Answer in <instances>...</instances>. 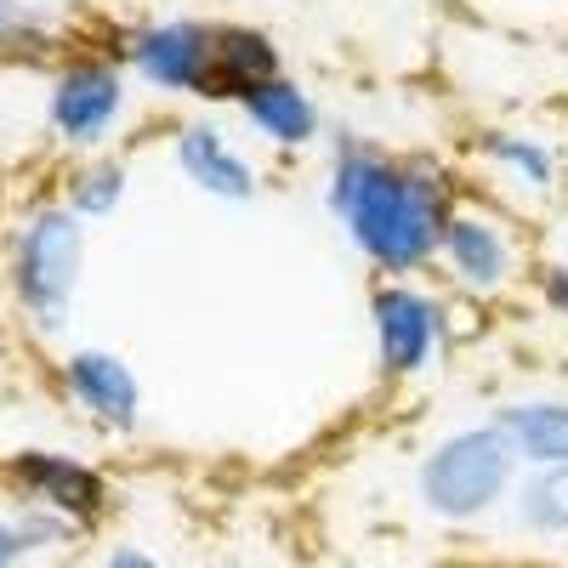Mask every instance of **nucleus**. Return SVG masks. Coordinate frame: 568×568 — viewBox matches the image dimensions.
<instances>
[{
    "label": "nucleus",
    "instance_id": "20",
    "mask_svg": "<svg viewBox=\"0 0 568 568\" xmlns=\"http://www.w3.org/2000/svg\"><path fill=\"white\" fill-rule=\"evenodd\" d=\"M7 18H12V12H7V7H0V29H7Z\"/></svg>",
    "mask_w": 568,
    "mask_h": 568
},
{
    "label": "nucleus",
    "instance_id": "17",
    "mask_svg": "<svg viewBox=\"0 0 568 568\" xmlns=\"http://www.w3.org/2000/svg\"><path fill=\"white\" fill-rule=\"evenodd\" d=\"M540 291H546V302L568 318V267H546V278H540Z\"/></svg>",
    "mask_w": 568,
    "mask_h": 568
},
{
    "label": "nucleus",
    "instance_id": "11",
    "mask_svg": "<svg viewBox=\"0 0 568 568\" xmlns=\"http://www.w3.org/2000/svg\"><path fill=\"white\" fill-rule=\"evenodd\" d=\"M506 444L529 471L535 466H568V398H517L489 415Z\"/></svg>",
    "mask_w": 568,
    "mask_h": 568
},
{
    "label": "nucleus",
    "instance_id": "2",
    "mask_svg": "<svg viewBox=\"0 0 568 568\" xmlns=\"http://www.w3.org/2000/svg\"><path fill=\"white\" fill-rule=\"evenodd\" d=\"M517 449L495 420L484 426H460V433L438 438L415 466V500L426 517L438 524H478V517L500 511L517 489Z\"/></svg>",
    "mask_w": 568,
    "mask_h": 568
},
{
    "label": "nucleus",
    "instance_id": "5",
    "mask_svg": "<svg viewBox=\"0 0 568 568\" xmlns=\"http://www.w3.org/2000/svg\"><path fill=\"white\" fill-rule=\"evenodd\" d=\"M136 74L160 91H205L211 98V69H216V29L211 23H154L131 40Z\"/></svg>",
    "mask_w": 568,
    "mask_h": 568
},
{
    "label": "nucleus",
    "instance_id": "10",
    "mask_svg": "<svg viewBox=\"0 0 568 568\" xmlns=\"http://www.w3.org/2000/svg\"><path fill=\"white\" fill-rule=\"evenodd\" d=\"M69 393L80 398V409H85L91 420L114 426V433H131V426H136L142 393H136V375H131L114 353H98V347L74 353V358H69Z\"/></svg>",
    "mask_w": 568,
    "mask_h": 568
},
{
    "label": "nucleus",
    "instance_id": "12",
    "mask_svg": "<svg viewBox=\"0 0 568 568\" xmlns=\"http://www.w3.org/2000/svg\"><path fill=\"white\" fill-rule=\"evenodd\" d=\"M240 109H245V120L267 142H284V149H302V142L318 136V103L307 98L291 74H273V80L251 85L245 98H240Z\"/></svg>",
    "mask_w": 568,
    "mask_h": 568
},
{
    "label": "nucleus",
    "instance_id": "19",
    "mask_svg": "<svg viewBox=\"0 0 568 568\" xmlns=\"http://www.w3.org/2000/svg\"><path fill=\"white\" fill-rule=\"evenodd\" d=\"M18 551H23L18 524H0V568H12V562H18Z\"/></svg>",
    "mask_w": 568,
    "mask_h": 568
},
{
    "label": "nucleus",
    "instance_id": "3",
    "mask_svg": "<svg viewBox=\"0 0 568 568\" xmlns=\"http://www.w3.org/2000/svg\"><path fill=\"white\" fill-rule=\"evenodd\" d=\"M80 256H85V227L74 211L45 205L29 216V227L18 233V251H12V278H18V296L23 307L52 329L69 313V296L80 284Z\"/></svg>",
    "mask_w": 568,
    "mask_h": 568
},
{
    "label": "nucleus",
    "instance_id": "9",
    "mask_svg": "<svg viewBox=\"0 0 568 568\" xmlns=\"http://www.w3.org/2000/svg\"><path fill=\"white\" fill-rule=\"evenodd\" d=\"M176 165H182V176L194 182L200 194H211V200L245 205V200L256 194V171H251V160L233 149V142H227L216 125H187V131L176 136Z\"/></svg>",
    "mask_w": 568,
    "mask_h": 568
},
{
    "label": "nucleus",
    "instance_id": "18",
    "mask_svg": "<svg viewBox=\"0 0 568 568\" xmlns=\"http://www.w3.org/2000/svg\"><path fill=\"white\" fill-rule=\"evenodd\" d=\"M109 568H165V562L149 557V551H136V546H120V551L109 557Z\"/></svg>",
    "mask_w": 568,
    "mask_h": 568
},
{
    "label": "nucleus",
    "instance_id": "6",
    "mask_svg": "<svg viewBox=\"0 0 568 568\" xmlns=\"http://www.w3.org/2000/svg\"><path fill=\"white\" fill-rule=\"evenodd\" d=\"M12 484L29 495V506L58 511L69 524H91V517L109 506V484L85 460L58 455V449H23L12 460Z\"/></svg>",
    "mask_w": 568,
    "mask_h": 568
},
{
    "label": "nucleus",
    "instance_id": "13",
    "mask_svg": "<svg viewBox=\"0 0 568 568\" xmlns=\"http://www.w3.org/2000/svg\"><path fill=\"white\" fill-rule=\"evenodd\" d=\"M278 74V45L262 29H216V69H211V98H233L240 103L251 85Z\"/></svg>",
    "mask_w": 568,
    "mask_h": 568
},
{
    "label": "nucleus",
    "instance_id": "1",
    "mask_svg": "<svg viewBox=\"0 0 568 568\" xmlns=\"http://www.w3.org/2000/svg\"><path fill=\"white\" fill-rule=\"evenodd\" d=\"M324 200L347 222V240L358 245V256H369L387 273H415L433 262L444 251V227L455 216L433 165L375 154L353 136L336 142Z\"/></svg>",
    "mask_w": 568,
    "mask_h": 568
},
{
    "label": "nucleus",
    "instance_id": "15",
    "mask_svg": "<svg viewBox=\"0 0 568 568\" xmlns=\"http://www.w3.org/2000/svg\"><path fill=\"white\" fill-rule=\"evenodd\" d=\"M484 149H489V160H495V165H500L506 176H517L524 187H535V194H540V187H551V176H557V154L546 149L540 136L495 131V136L484 142Z\"/></svg>",
    "mask_w": 568,
    "mask_h": 568
},
{
    "label": "nucleus",
    "instance_id": "14",
    "mask_svg": "<svg viewBox=\"0 0 568 568\" xmlns=\"http://www.w3.org/2000/svg\"><path fill=\"white\" fill-rule=\"evenodd\" d=\"M511 524L535 540H568V466H535L517 478Z\"/></svg>",
    "mask_w": 568,
    "mask_h": 568
},
{
    "label": "nucleus",
    "instance_id": "8",
    "mask_svg": "<svg viewBox=\"0 0 568 568\" xmlns=\"http://www.w3.org/2000/svg\"><path fill=\"white\" fill-rule=\"evenodd\" d=\"M438 256L449 262L455 284H466V291H478V296H489V291H500V284H511V273H517L511 240H506V233H500L489 216H478V211H455V216H449L444 251H438Z\"/></svg>",
    "mask_w": 568,
    "mask_h": 568
},
{
    "label": "nucleus",
    "instance_id": "4",
    "mask_svg": "<svg viewBox=\"0 0 568 568\" xmlns=\"http://www.w3.org/2000/svg\"><path fill=\"white\" fill-rule=\"evenodd\" d=\"M369 324H375V353H382L387 375H420L438 358L444 342V307L415 291V284L393 278L369 296Z\"/></svg>",
    "mask_w": 568,
    "mask_h": 568
},
{
    "label": "nucleus",
    "instance_id": "16",
    "mask_svg": "<svg viewBox=\"0 0 568 568\" xmlns=\"http://www.w3.org/2000/svg\"><path fill=\"white\" fill-rule=\"evenodd\" d=\"M125 200V165L120 160H91L69 182V211L74 216H109Z\"/></svg>",
    "mask_w": 568,
    "mask_h": 568
},
{
    "label": "nucleus",
    "instance_id": "7",
    "mask_svg": "<svg viewBox=\"0 0 568 568\" xmlns=\"http://www.w3.org/2000/svg\"><path fill=\"white\" fill-rule=\"evenodd\" d=\"M120 109H125V80L109 63H74L52 85V125L63 142H80V149L103 142Z\"/></svg>",
    "mask_w": 568,
    "mask_h": 568
}]
</instances>
